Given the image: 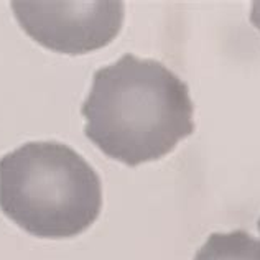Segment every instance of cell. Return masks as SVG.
<instances>
[{
	"label": "cell",
	"mask_w": 260,
	"mask_h": 260,
	"mask_svg": "<svg viewBox=\"0 0 260 260\" xmlns=\"http://www.w3.org/2000/svg\"><path fill=\"white\" fill-rule=\"evenodd\" d=\"M84 135L127 167L160 160L194 132L188 84L165 64L125 53L94 73Z\"/></svg>",
	"instance_id": "6da1fadb"
},
{
	"label": "cell",
	"mask_w": 260,
	"mask_h": 260,
	"mask_svg": "<svg viewBox=\"0 0 260 260\" xmlns=\"http://www.w3.org/2000/svg\"><path fill=\"white\" fill-rule=\"evenodd\" d=\"M0 209L31 236L74 237L101 214V178L64 143H25L0 160Z\"/></svg>",
	"instance_id": "7a4b0ae2"
},
{
	"label": "cell",
	"mask_w": 260,
	"mask_h": 260,
	"mask_svg": "<svg viewBox=\"0 0 260 260\" xmlns=\"http://www.w3.org/2000/svg\"><path fill=\"white\" fill-rule=\"evenodd\" d=\"M10 5L26 35L64 54H86L109 45L125 13L120 0H15Z\"/></svg>",
	"instance_id": "3957f363"
},
{
	"label": "cell",
	"mask_w": 260,
	"mask_h": 260,
	"mask_svg": "<svg viewBox=\"0 0 260 260\" xmlns=\"http://www.w3.org/2000/svg\"><path fill=\"white\" fill-rule=\"evenodd\" d=\"M193 260H260V239L245 231L214 232Z\"/></svg>",
	"instance_id": "277c9868"
},
{
	"label": "cell",
	"mask_w": 260,
	"mask_h": 260,
	"mask_svg": "<svg viewBox=\"0 0 260 260\" xmlns=\"http://www.w3.org/2000/svg\"><path fill=\"white\" fill-rule=\"evenodd\" d=\"M250 22L255 28L260 31V0L252 4V12H250Z\"/></svg>",
	"instance_id": "5b68a950"
},
{
	"label": "cell",
	"mask_w": 260,
	"mask_h": 260,
	"mask_svg": "<svg viewBox=\"0 0 260 260\" xmlns=\"http://www.w3.org/2000/svg\"><path fill=\"white\" fill-rule=\"evenodd\" d=\"M257 229H258V232H260V219H258V222H257Z\"/></svg>",
	"instance_id": "8992f818"
}]
</instances>
